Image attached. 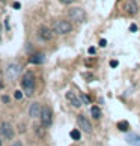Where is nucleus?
<instances>
[{
  "mask_svg": "<svg viewBox=\"0 0 140 146\" xmlns=\"http://www.w3.org/2000/svg\"><path fill=\"white\" fill-rule=\"evenodd\" d=\"M14 96H15V100H18V101H21V100H23V92H21V90H15V94H14Z\"/></svg>",
  "mask_w": 140,
  "mask_h": 146,
  "instance_id": "18",
  "label": "nucleus"
},
{
  "mask_svg": "<svg viewBox=\"0 0 140 146\" xmlns=\"http://www.w3.org/2000/svg\"><path fill=\"white\" fill-rule=\"evenodd\" d=\"M21 86L24 89V94L27 96H32L35 92V75L32 74L30 71L24 72L23 78H21Z\"/></svg>",
  "mask_w": 140,
  "mask_h": 146,
  "instance_id": "1",
  "label": "nucleus"
},
{
  "mask_svg": "<svg viewBox=\"0 0 140 146\" xmlns=\"http://www.w3.org/2000/svg\"><path fill=\"white\" fill-rule=\"evenodd\" d=\"M90 113H92V116L95 119H100V116H101V110H100V107H96V106H94L92 109H90Z\"/></svg>",
  "mask_w": 140,
  "mask_h": 146,
  "instance_id": "14",
  "label": "nucleus"
},
{
  "mask_svg": "<svg viewBox=\"0 0 140 146\" xmlns=\"http://www.w3.org/2000/svg\"><path fill=\"white\" fill-rule=\"evenodd\" d=\"M0 146H2V139H0Z\"/></svg>",
  "mask_w": 140,
  "mask_h": 146,
  "instance_id": "28",
  "label": "nucleus"
},
{
  "mask_svg": "<svg viewBox=\"0 0 140 146\" xmlns=\"http://www.w3.org/2000/svg\"><path fill=\"white\" fill-rule=\"evenodd\" d=\"M5 88V83H3V80H2V75H0V89H3Z\"/></svg>",
  "mask_w": 140,
  "mask_h": 146,
  "instance_id": "23",
  "label": "nucleus"
},
{
  "mask_svg": "<svg viewBox=\"0 0 140 146\" xmlns=\"http://www.w3.org/2000/svg\"><path fill=\"white\" fill-rule=\"evenodd\" d=\"M123 12L127 15H130V17H134V15H137L139 12V5L136 0H127L125 3H123Z\"/></svg>",
  "mask_w": 140,
  "mask_h": 146,
  "instance_id": "7",
  "label": "nucleus"
},
{
  "mask_svg": "<svg viewBox=\"0 0 140 146\" xmlns=\"http://www.w3.org/2000/svg\"><path fill=\"white\" fill-rule=\"evenodd\" d=\"M9 101H11V98H9L8 95H3V96H2V102H3V104H8Z\"/></svg>",
  "mask_w": 140,
  "mask_h": 146,
  "instance_id": "19",
  "label": "nucleus"
},
{
  "mask_svg": "<svg viewBox=\"0 0 140 146\" xmlns=\"http://www.w3.org/2000/svg\"><path fill=\"white\" fill-rule=\"evenodd\" d=\"M20 8H21L20 3H14V9H20Z\"/></svg>",
  "mask_w": 140,
  "mask_h": 146,
  "instance_id": "26",
  "label": "nucleus"
},
{
  "mask_svg": "<svg viewBox=\"0 0 140 146\" xmlns=\"http://www.w3.org/2000/svg\"><path fill=\"white\" fill-rule=\"evenodd\" d=\"M44 62H45V56L41 54V53H36V54L30 57V63H33V65H42Z\"/></svg>",
  "mask_w": 140,
  "mask_h": 146,
  "instance_id": "13",
  "label": "nucleus"
},
{
  "mask_svg": "<svg viewBox=\"0 0 140 146\" xmlns=\"http://www.w3.org/2000/svg\"><path fill=\"white\" fill-rule=\"evenodd\" d=\"M89 53H90V54H95V47H90L89 48Z\"/></svg>",
  "mask_w": 140,
  "mask_h": 146,
  "instance_id": "24",
  "label": "nucleus"
},
{
  "mask_svg": "<svg viewBox=\"0 0 140 146\" xmlns=\"http://www.w3.org/2000/svg\"><path fill=\"white\" fill-rule=\"evenodd\" d=\"M72 30V24L66 20H59L54 23V32L57 35H66Z\"/></svg>",
  "mask_w": 140,
  "mask_h": 146,
  "instance_id": "4",
  "label": "nucleus"
},
{
  "mask_svg": "<svg viewBox=\"0 0 140 146\" xmlns=\"http://www.w3.org/2000/svg\"><path fill=\"white\" fill-rule=\"evenodd\" d=\"M12 146H23V143H21V142H14Z\"/></svg>",
  "mask_w": 140,
  "mask_h": 146,
  "instance_id": "25",
  "label": "nucleus"
},
{
  "mask_svg": "<svg viewBox=\"0 0 140 146\" xmlns=\"http://www.w3.org/2000/svg\"><path fill=\"white\" fill-rule=\"evenodd\" d=\"M38 38H39L41 41H51L53 39V30L50 27H47V26H41L39 29H38Z\"/></svg>",
  "mask_w": 140,
  "mask_h": 146,
  "instance_id": "9",
  "label": "nucleus"
},
{
  "mask_svg": "<svg viewBox=\"0 0 140 146\" xmlns=\"http://www.w3.org/2000/svg\"><path fill=\"white\" fill-rule=\"evenodd\" d=\"M5 24H6V29L9 30V20H6V21H5Z\"/></svg>",
  "mask_w": 140,
  "mask_h": 146,
  "instance_id": "27",
  "label": "nucleus"
},
{
  "mask_svg": "<svg viewBox=\"0 0 140 146\" xmlns=\"http://www.w3.org/2000/svg\"><path fill=\"white\" fill-rule=\"evenodd\" d=\"M69 136H71L72 140H80V137H82V136H80V131H78V129H72V131L69 133Z\"/></svg>",
  "mask_w": 140,
  "mask_h": 146,
  "instance_id": "15",
  "label": "nucleus"
},
{
  "mask_svg": "<svg viewBox=\"0 0 140 146\" xmlns=\"http://www.w3.org/2000/svg\"><path fill=\"white\" fill-rule=\"evenodd\" d=\"M41 111H42V107H41L39 102H32L30 107H29V116L30 117H39Z\"/></svg>",
  "mask_w": 140,
  "mask_h": 146,
  "instance_id": "10",
  "label": "nucleus"
},
{
  "mask_svg": "<svg viewBox=\"0 0 140 146\" xmlns=\"http://www.w3.org/2000/svg\"><path fill=\"white\" fill-rule=\"evenodd\" d=\"M117 128H119L121 131H127V129H128V122H127V121L119 122V123H117Z\"/></svg>",
  "mask_w": 140,
  "mask_h": 146,
  "instance_id": "16",
  "label": "nucleus"
},
{
  "mask_svg": "<svg viewBox=\"0 0 140 146\" xmlns=\"http://www.w3.org/2000/svg\"><path fill=\"white\" fill-rule=\"evenodd\" d=\"M139 30V26L137 24H131L130 26V32H137Z\"/></svg>",
  "mask_w": 140,
  "mask_h": 146,
  "instance_id": "20",
  "label": "nucleus"
},
{
  "mask_svg": "<svg viewBox=\"0 0 140 146\" xmlns=\"http://www.w3.org/2000/svg\"><path fill=\"white\" fill-rule=\"evenodd\" d=\"M66 98H68V101L71 102L74 107H80V106H82V98H78V96L75 95L74 92H68V94H66Z\"/></svg>",
  "mask_w": 140,
  "mask_h": 146,
  "instance_id": "12",
  "label": "nucleus"
},
{
  "mask_svg": "<svg viewBox=\"0 0 140 146\" xmlns=\"http://www.w3.org/2000/svg\"><path fill=\"white\" fill-rule=\"evenodd\" d=\"M41 123L44 127H51L53 123V111L50 107H42V111H41Z\"/></svg>",
  "mask_w": 140,
  "mask_h": 146,
  "instance_id": "6",
  "label": "nucleus"
},
{
  "mask_svg": "<svg viewBox=\"0 0 140 146\" xmlns=\"http://www.w3.org/2000/svg\"><path fill=\"white\" fill-rule=\"evenodd\" d=\"M100 45H101V47H105V45H107V41H105V39H101V41H100Z\"/></svg>",
  "mask_w": 140,
  "mask_h": 146,
  "instance_id": "22",
  "label": "nucleus"
},
{
  "mask_svg": "<svg viewBox=\"0 0 140 146\" xmlns=\"http://www.w3.org/2000/svg\"><path fill=\"white\" fill-rule=\"evenodd\" d=\"M110 66H111V68H116V66H117V60H111V62H110Z\"/></svg>",
  "mask_w": 140,
  "mask_h": 146,
  "instance_id": "21",
  "label": "nucleus"
},
{
  "mask_svg": "<svg viewBox=\"0 0 140 146\" xmlns=\"http://www.w3.org/2000/svg\"><path fill=\"white\" fill-rule=\"evenodd\" d=\"M125 140H127V143L131 145V146H140V136L139 134H127Z\"/></svg>",
  "mask_w": 140,
  "mask_h": 146,
  "instance_id": "11",
  "label": "nucleus"
},
{
  "mask_svg": "<svg viewBox=\"0 0 140 146\" xmlns=\"http://www.w3.org/2000/svg\"><path fill=\"white\" fill-rule=\"evenodd\" d=\"M68 17L69 20L72 21V23L75 24H80V23H84L86 21V12H84V9L83 8H71L68 11Z\"/></svg>",
  "mask_w": 140,
  "mask_h": 146,
  "instance_id": "3",
  "label": "nucleus"
},
{
  "mask_svg": "<svg viewBox=\"0 0 140 146\" xmlns=\"http://www.w3.org/2000/svg\"><path fill=\"white\" fill-rule=\"evenodd\" d=\"M80 98H82V102H84V104H90V98H89L88 95L82 94V95H80Z\"/></svg>",
  "mask_w": 140,
  "mask_h": 146,
  "instance_id": "17",
  "label": "nucleus"
},
{
  "mask_svg": "<svg viewBox=\"0 0 140 146\" xmlns=\"http://www.w3.org/2000/svg\"><path fill=\"white\" fill-rule=\"evenodd\" d=\"M0 136L6 140H12L15 136V131H14V127L11 125L9 122H2L0 123Z\"/></svg>",
  "mask_w": 140,
  "mask_h": 146,
  "instance_id": "5",
  "label": "nucleus"
},
{
  "mask_svg": "<svg viewBox=\"0 0 140 146\" xmlns=\"http://www.w3.org/2000/svg\"><path fill=\"white\" fill-rule=\"evenodd\" d=\"M77 123H78V127H80V129H82V131L88 133V134H92V131H94L92 123H90L83 115H78V116H77Z\"/></svg>",
  "mask_w": 140,
  "mask_h": 146,
  "instance_id": "8",
  "label": "nucleus"
},
{
  "mask_svg": "<svg viewBox=\"0 0 140 146\" xmlns=\"http://www.w3.org/2000/svg\"><path fill=\"white\" fill-rule=\"evenodd\" d=\"M0 2H3V0H0Z\"/></svg>",
  "mask_w": 140,
  "mask_h": 146,
  "instance_id": "29",
  "label": "nucleus"
},
{
  "mask_svg": "<svg viewBox=\"0 0 140 146\" xmlns=\"http://www.w3.org/2000/svg\"><path fill=\"white\" fill-rule=\"evenodd\" d=\"M23 72V66H21L20 63H9L6 69H5V77H6L9 82H15V80H18V77L21 75Z\"/></svg>",
  "mask_w": 140,
  "mask_h": 146,
  "instance_id": "2",
  "label": "nucleus"
}]
</instances>
